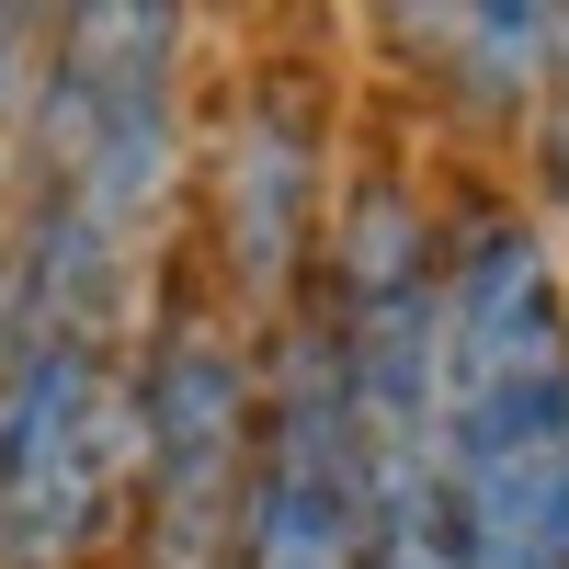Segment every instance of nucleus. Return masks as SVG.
Returning <instances> with one entry per match:
<instances>
[{
  "label": "nucleus",
  "mask_w": 569,
  "mask_h": 569,
  "mask_svg": "<svg viewBox=\"0 0 569 569\" xmlns=\"http://www.w3.org/2000/svg\"><path fill=\"white\" fill-rule=\"evenodd\" d=\"M433 433L467 569H569V308L525 217H467L433 297Z\"/></svg>",
  "instance_id": "f257e3e1"
},
{
  "label": "nucleus",
  "mask_w": 569,
  "mask_h": 569,
  "mask_svg": "<svg viewBox=\"0 0 569 569\" xmlns=\"http://www.w3.org/2000/svg\"><path fill=\"white\" fill-rule=\"evenodd\" d=\"M240 569H376V445H365V399L330 319H297L273 342Z\"/></svg>",
  "instance_id": "39448f33"
},
{
  "label": "nucleus",
  "mask_w": 569,
  "mask_h": 569,
  "mask_svg": "<svg viewBox=\"0 0 569 569\" xmlns=\"http://www.w3.org/2000/svg\"><path fill=\"white\" fill-rule=\"evenodd\" d=\"M558 171H569V114H558Z\"/></svg>",
  "instance_id": "6e6552de"
},
{
  "label": "nucleus",
  "mask_w": 569,
  "mask_h": 569,
  "mask_svg": "<svg viewBox=\"0 0 569 569\" xmlns=\"http://www.w3.org/2000/svg\"><path fill=\"white\" fill-rule=\"evenodd\" d=\"M319 228V114L297 80H251L217 126V251L240 308H284Z\"/></svg>",
  "instance_id": "423d86ee"
},
{
  "label": "nucleus",
  "mask_w": 569,
  "mask_h": 569,
  "mask_svg": "<svg viewBox=\"0 0 569 569\" xmlns=\"http://www.w3.org/2000/svg\"><path fill=\"white\" fill-rule=\"evenodd\" d=\"M262 388L206 308L160 319L137 376V569H240Z\"/></svg>",
  "instance_id": "20e7f679"
},
{
  "label": "nucleus",
  "mask_w": 569,
  "mask_h": 569,
  "mask_svg": "<svg viewBox=\"0 0 569 569\" xmlns=\"http://www.w3.org/2000/svg\"><path fill=\"white\" fill-rule=\"evenodd\" d=\"M137 501V399L91 330H12L0 353V569H80Z\"/></svg>",
  "instance_id": "7ed1b4c3"
},
{
  "label": "nucleus",
  "mask_w": 569,
  "mask_h": 569,
  "mask_svg": "<svg viewBox=\"0 0 569 569\" xmlns=\"http://www.w3.org/2000/svg\"><path fill=\"white\" fill-rule=\"evenodd\" d=\"M23 137H34V206L12 262V330L103 342L171 206V12H69Z\"/></svg>",
  "instance_id": "f03ea898"
},
{
  "label": "nucleus",
  "mask_w": 569,
  "mask_h": 569,
  "mask_svg": "<svg viewBox=\"0 0 569 569\" xmlns=\"http://www.w3.org/2000/svg\"><path fill=\"white\" fill-rule=\"evenodd\" d=\"M376 569H467L445 512V445H376Z\"/></svg>",
  "instance_id": "0eeeda50"
}]
</instances>
